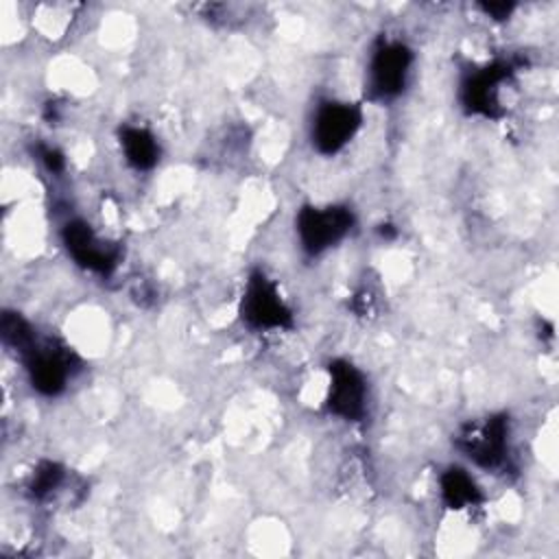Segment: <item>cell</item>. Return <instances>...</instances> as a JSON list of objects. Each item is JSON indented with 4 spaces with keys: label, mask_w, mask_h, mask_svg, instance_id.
Returning a JSON list of instances; mask_svg holds the SVG:
<instances>
[{
    "label": "cell",
    "mask_w": 559,
    "mask_h": 559,
    "mask_svg": "<svg viewBox=\"0 0 559 559\" xmlns=\"http://www.w3.org/2000/svg\"><path fill=\"white\" fill-rule=\"evenodd\" d=\"M349 225L352 214L345 207H304L297 218L301 245L310 253H321L338 242L347 234Z\"/></svg>",
    "instance_id": "6da1fadb"
},
{
    "label": "cell",
    "mask_w": 559,
    "mask_h": 559,
    "mask_svg": "<svg viewBox=\"0 0 559 559\" xmlns=\"http://www.w3.org/2000/svg\"><path fill=\"white\" fill-rule=\"evenodd\" d=\"M411 68V52L402 44H382L369 63V90L378 98L397 96L404 90Z\"/></svg>",
    "instance_id": "7a4b0ae2"
},
{
    "label": "cell",
    "mask_w": 559,
    "mask_h": 559,
    "mask_svg": "<svg viewBox=\"0 0 559 559\" xmlns=\"http://www.w3.org/2000/svg\"><path fill=\"white\" fill-rule=\"evenodd\" d=\"M242 317L253 328H282L288 323L290 312L284 306L275 284H271L264 275H253L247 284V293L242 299Z\"/></svg>",
    "instance_id": "3957f363"
},
{
    "label": "cell",
    "mask_w": 559,
    "mask_h": 559,
    "mask_svg": "<svg viewBox=\"0 0 559 559\" xmlns=\"http://www.w3.org/2000/svg\"><path fill=\"white\" fill-rule=\"evenodd\" d=\"M360 127V111L347 103H328L314 116L312 138L321 153H336Z\"/></svg>",
    "instance_id": "277c9868"
},
{
    "label": "cell",
    "mask_w": 559,
    "mask_h": 559,
    "mask_svg": "<svg viewBox=\"0 0 559 559\" xmlns=\"http://www.w3.org/2000/svg\"><path fill=\"white\" fill-rule=\"evenodd\" d=\"M330 411L345 419H358L365 413L367 395V386L360 371L347 362H334L330 367Z\"/></svg>",
    "instance_id": "5b68a950"
},
{
    "label": "cell",
    "mask_w": 559,
    "mask_h": 559,
    "mask_svg": "<svg viewBox=\"0 0 559 559\" xmlns=\"http://www.w3.org/2000/svg\"><path fill=\"white\" fill-rule=\"evenodd\" d=\"M22 352H28V371L33 386H37L46 395H55L66 386L70 365L68 356L61 349L52 347L50 343L33 347L31 341Z\"/></svg>",
    "instance_id": "8992f818"
},
{
    "label": "cell",
    "mask_w": 559,
    "mask_h": 559,
    "mask_svg": "<svg viewBox=\"0 0 559 559\" xmlns=\"http://www.w3.org/2000/svg\"><path fill=\"white\" fill-rule=\"evenodd\" d=\"M66 247L74 255V260L87 269L107 271L114 264V253L105 247L103 240L94 236L90 225L85 223H70L66 227Z\"/></svg>",
    "instance_id": "52a82bcc"
},
{
    "label": "cell",
    "mask_w": 559,
    "mask_h": 559,
    "mask_svg": "<svg viewBox=\"0 0 559 559\" xmlns=\"http://www.w3.org/2000/svg\"><path fill=\"white\" fill-rule=\"evenodd\" d=\"M465 452L476 463L489 467L502 461L504 448H507V428L502 419H491L478 430H472L469 437H465Z\"/></svg>",
    "instance_id": "ba28073f"
},
{
    "label": "cell",
    "mask_w": 559,
    "mask_h": 559,
    "mask_svg": "<svg viewBox=\"0 0 559 559\" xmlns=\"http://www.w3.org/2000/svg\"><path fill=\"white\" fill-rule=\"evenodd\" d=\"M127 162L135 168H151L157 162V142L146 129L127 127L120 140Z\"/></svg>",
    "instance_id": "9c48e42d"
},
{
    "label": "cell",
    "mask_w": 559,
    "mask_h": 559,
    "mask_svg": "<svg viewBox=\"0 0 559 559\" xmlns=\"http://www.w3.org/2000/svg\"><path fill=\"white\" fill-rule=\"evenodd\" d=\"M441 493L450 509H463L478 500V487L463 469H448L441 476Z\"/></svg>",
    "instance_id": "30bf717a"
}]
</instances>
